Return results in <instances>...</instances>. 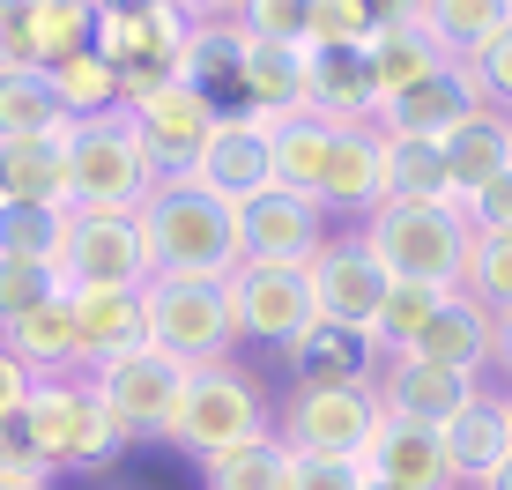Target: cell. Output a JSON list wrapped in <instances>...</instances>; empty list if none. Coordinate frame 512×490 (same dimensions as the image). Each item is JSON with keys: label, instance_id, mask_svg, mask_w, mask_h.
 <instances>
[{"label": "cell", "instance_id": "cell-50", "mask_svg": "<svg viewBox=\"0 0 512 490\" xmlns=\"http://www.w3.org/2000/svg\"><path fill=\"white\" fill-rule=\"evenodd\" d=\"M171 8H179L186 23H238L245 0H171Z\"/></svg>", "mask_w": 512, "mask_h": 490}, {"label": "cell", "instance_id": "cell-19", "mask_svg": "<svg viewBox=\"0 0 512 490\" xmlns=\"http://www.w3.org/2000/svg\"><path fill=\"white\" fill-rule=\"evenodd\" d=\"M364 476L394 483V490H461L453 476V453L438 424H409V416H386L372 453H364Z\"/></svg>", "mask_w": 512, "mask_h": 490}, {"label": "cell", "instance_id": "cell-7", "mask_svg": "<svg viewBox=\"0 0 512 490\" xmlns=\"http://www.w3.org/2000/svg\"><path fill=\"white\" fill-rule=\"evenodd\" d=\"M379 424V387H290V401L275 409V439L290 453H327V461H364Z\"/></svg>", "mask_w": 512, "mask_h": 490}, {"label": "cell", "instance_id": "cell-15", "mask_svg": "<svg viewBox=\"0 0 512 490\" xmlns=\"http://www.w3.org/2000/svg\"><path fill=\"white\" fill-rule=\"evenodd\" d=\"M245 223V260H275V268H312V253L334 238V216L312 194H282L268 186L260 201L238 208Z\"/></svg>", "mask_w": 512, "mask_h": 490}, {"label": "cell", "instance_id": "cell-31", "mask_svg": "<svg viewBox=\"0 0 512 490\" xmlns=\"http://www.w3.org/2000/svg\"><path fill=\"white\" fill-rule=\"evenodd\" d=\"M446 164H453L461 201L475 194V186H490V179L512 164V112H475L468 127H453V134H446Z\"/></svg>", "mask_w": 512, "mask_h": 490}, {"label": "cell", "instance_id": "cell-46", "mask_svg": "<svg viewBox=\"0 0 512 490\" xmlns=\"http://www.w3.org/2000/svg\"><path fill=\"white\" fill-rule=\"evenodd\" d=\"M475 82H483V97H490V112H512V30H498L483 52H475Z\"/></svg>", "mask_w": 512, "mask_h": 490}, {"label": "cell", "instance_id": "cell-21", "mask_svg": "<svg viewBox=\"0 0 512 490\" xmlns=\"http://www.w3.org/2000/svg\"><path fill=\"white\" fill-rule=\"evenodd\" d=\"M379 201H386V149H379V127H342V134H334V156H327V179H320V208H327V216L364 223Z\"/></svg>", "mask_w": 512, "mask_h": 490}, {"label": "cell", "instance_id": "cell-20", "mask_svg": "<svg viewBox=\"0 0 512 490\" xmlns=\"http://www.w3.org/2000/svg\"><path fill=\"white\" fill-rule=\"evenodd\" d=\"M0 342L30 364L38 379H90V349H82V320H75V297H45L38 312L0 327Z\"/></svg>", "mask_w": 512, "mask_h": 490}, {"label": "cell", "instance_id": "cell-47", "mask_svg": "<svg viewBox=\"0 0 512 490\" xmlns=\"http://www.w3.org/2000/svg\"><path fill=\"white\" fill-rule=\"evenodd\" d=\"M290 490H364V461H327V453H297Z\"/></svg>", "mask_w": 512, "mask_h": 490}, {"label": "cell", "instance_id": "cell-49", "mask_svg": "<svg viewBox=\"0 0 512 490\" xmlns=\"http://www.w3.org/2000/svg\"><path fill=\"white\" fill-rule=\"evenodd\" d=\"M30 387H38V372H30V364L15 357L8 342H0V424H8V416H23V409H30Z\"/></svg>", "mask_w": 512, "mask_h": 490}, {"label": "cell", "instance_id": "cell-2", "mask_svg": "<svg viewBox=\"0 0 512 490\" xmlns=\"http://www.w3.org/2000/svg\"><path fill=\"white\" fill-rule=\"evenodd\" d=\"M164 186V164L134 134L127 112L75 119L67 127V201L82 216H141V201Z\"/></svg>", "mask_w": 512, "mask_h": 490}, {"label": "cell", "instance_id": "cell-53", "mask_svg": "<svg viewBox=\"0 0 512 490\" xmlns=\"http://www.w3.org/2000/svg\"><path fill=\"white\" fill-rule=\"evenodd\" d=\"M97 8H141V0H97Z\"/></svg>", "mask_w": 512, "mask_h": 490}, {"label": "cell", "instance_id": "cell-25", "mask_svg": "<svg viewBox=\"0 0 512 490\" xmlns=\"http://www.w3.org/2000/svg\"><path fill=\"white\" fill-rule=\"evenodd\" d=\"M238 112H268V119H297V112H305V45L245 38V60H238Z\"/></svg>", "mask_w": 512, "mask_h": 490}, {"label": "cell", "instance_id": "cell-56", "mask_svg": "<svg viewBox=\"0 0 512 490\" xmlns=\"http://www.w3.org/2000/svg\"><path fill=\"white\" fill-rule=\"evenodd\" d=\"M0 490H8V483H0Z\"/></svg>", "mask_w": 512, "mask_h": 490}, {"label": "cell", "instance_id": "cell-26", "mask_svg": "<svg viewBox=\"0 0 512 490\" xmlns=\"http://www.w3.org/2000/svg\"><path fill=\"white\" fill-rule=\"evenodd\" d=\"M416 357L453 364V372H475V379H483L490 364H498V312L475 305L468 290H453V297H446V312L431 320V335L416 342Z\"/></svg>", "mask_w": 512, "mask_h": 490}, {"label": "cell", "instance_id": "cell-48", "mask_svg": "<svg viewBox=\"0 0 512 490\" xmlns=\"http://www.w3.org/2000/svg\"><path fill=\"white\" fill-rule=\"evenodd\" d=\"M15 67H38V45H30L23 0H0V75H15Z\"/></svg>", "mask_w": 512, "mask_h": 490}, {"label": "cell", "instance_id": "cell-52", "mask_svg": "<svg viewBox=\"0 0 512 490\" xmlns=\"http://www.w3.org/2000/svg\"><path fill=\"white\" fill-rule=\"evenodd\" d=\"M483 490H512V461H505V468H498V476H490Z\"/></svg>", "mask_w": 512, "mask_h": 490}, {"label": "cell", "instance_id": "cell-5", "mask_svg": "<svg viewBox=\"0 0 512 490\" xmlns=\"http://www.w3.org/2000/svg\"><path fill=\"white\" fill-rule=\"evenodd\" d=\"M149 349L193 364H216L238 349V312H231V275L201 283V275H156L149 283Z\"/></svg>", "mask_w": 512, "mask_h": 490}, {"label": "cell", "instance_id": "cell-4", "mask_svg": "<svg viewBox=\"0 0 512 490\" xmlns=\"http://www.w3.org/2000/svg\"><path fill=\"white\" fill-rule=\"evenodd\" d=\"M268 431H275L268 394H260L231 357H216V364H193V372H186L164 446H186L193 461H208V453H231L245 439H268Z\"/></svg>", "mask_w": 512, "mask_h": 490}, {"label": "cell", "instance_id": "cell-54", "mask_svg": "<svg viewBox=\"0 0 512 490\" xmlns=\"http://www.w3.org/2000/svg\"><path fill=\"white\" fill-rule=\"evenodd\" d=\"M364 490H394V483H379V476H364Z\"/></svg>", "mask_w": 512, "mask_h": 490}, {"label": "cell", "instance_id": "cell-27", "mask_svg": "<svg viewBox=\"0 0 512 490\" xmlns=\"http://www.w3.org/2000/svg\"><path fill=\"white\" fill-rule=\"evenodd\" d=\"M0 201L75 208V201H67V134H23V142H0Z\"/></svg>", "mask_w": 512, "mask_h": 490}, {"label": "cell", "instance_id": "cell-40", "mask_svg": "<svg viewBox=\"0 0 512 490\" xmlns=\"http://www.w3.org/2000/svg\"><path fill=\"white\" fill-rule=\"evenodd\" d=\"M461 290L475 297V305H490L498 320H512V238H475Z\"/></svg>", "mask_w": 512, "mask_h": 490}, {"label": "cell", "instance_id": "cell-9", "mask_svg": "<svg viewBox=\"0 0 512 490\" xmlns=\"http://www.w3.org/2000/svg\"><path fill=\"white\" fill-rule=\"evenodd\" d=\"M90 387H97V401H104V416L127 431V446H134V439H171V409H179L186 364L164 357V349H127V357L97 364Z\"/></svg>", "mask_w": 512, "mask_h": 490}, {"label": "cell", "instance_id": "cell-1", "mask_svg": "<svg viewBox=\"0 0 512 490\" xmlns=\"http://www.w3.org/2000/svg\"><path fill=\"white\" fill-rule=\"evenodd\" d=\"M141 238H149L156 275H201V283H223V275L245 268V223L231 201H216L208 186H193L186 171L164 179L149 201H141Z\"/></svg>", "mask_w": 512, "mask_h": 490}, {"label": "cell", "instance_id": "cell-16", "mask_svg": "<svg viewBox=\"0 0 512 490\" xmlns=\"http://www.w3.org/2000/svg\"><path fill=\"white\" fill-rule=\"evenodd\" d=\"M372 387H379V409L386 416H409V424H438V431H446L453 416L483 394V379L453 372V364H431V357H416V349H409V357H386L379 364Z\"/></svg>", "mask_w": 512, "mask_h": 490}, {"label": "cell", "instance_id": "cell-45", "mask_svg": "<svg viewBox=\"0 0 512 490\" xmlns=\"http://www.w3.org/2000/svg\"><path fill=\"white\" fill-rule=\"evenodd\" d=\"M461 216H468L475 238H512V164L490 186H475V194L461 201Z\"/></svg>", "mask_w": 512, "mask_h": 490}, {"label": "cell", "instance_id": "cell-32", "mask_svg": "<svg viewBox=\"0 0 512 490\" xmlns=\"http://www.w3.org/2000/svg\"><path fill=\"white\" fill-rule=\"evenodd\" d=\"M75 119L60 112L52 90V67H15L0 75V142H23V134H67Z\"/></svg>", "mask_w": 512, "mask_h": 490}, {"label": "cell", "instance_id": "cell-38", "mask_svg": "<svg viewBox=\"0 0 512 490\" xmlns=\"http://www.w3.org/2000/svg\"><path fill=\"white\" fill-rule=\"evenodd\" d=\"M67 216H75V208L0 201V253H8V260H45V268H60V245H67Z\"/></svg>", "mask_w": 512, "mask_h": 490}, {"label": "cell", "instance_id": "cell-22", "mask_svg": "<svg viewBox=\"0 0 512 490\" xmlns=\"http://www.w3.org/2000/svg\"><path fill=\"white\" fill-rule=\"evenodd\" d=\"M75 297V320H82V349H90V372L127 349H149V283L141 290H67Z\"/></svg>", "mask_w": 512, "mask_h": 490}, {"label": "cell", "instance_id": "cell-23", "mask_svg": "<svg viewBox=\"0 0 512 490\" xmlns=\"http://www.w3.org/2000/svg\"><path fill=\"white\" fill-rule=\"evenodd\" d=\"M446 453H453V476L461 490H483L498 468L512 461V416H505V394H475L461 416L446 424Z\"/></svg>", "mask_w": 512, "mask_h": 490}, {"label": "cell", "instance_id": "cell-33", "mask_svg": "<svg viewBox=\"0 0 512 490\" xmlns=\"http://www.w3.org/2000/svg\"><path fill=\"white\" fill-rule=\"evenodd\" d=\"M334 134H342V127H327V119H312V112H297V119L275 127V186H282V194H312V201H320Z\"/></svg>", "mask_w": 512, "mask_h": 490}, {"label": "cell", "instance_id": "cell-55", "mask_svg": "<svg viewBox=\"0 0 512 490\" xmlns=\"http://www.w3.org/2000/svg\"><path fill=\"white\" fill-rule=\"evenodd\" d=\"M505 416H512V387H505Z\"/></svg>", "mask_w": 512, "mask_h": 490}, {"label": "cell", "instance_id": "cell-3", "mask_svg": "<svg viewBox=\"0 0 512 490\" xmlns=\"http://www.w3.org/2000/svg\"><path fill=\"white\" fill-rule=\"evenodd\" d=\"M357 238L379 253L394 283H438V290H461L475 253V231L453 201H379L357 223Z\"/></svg>", "mask_w": 512, "mask_h": 490}, {"label": "cell", "instance_id": "cell-44", "mask_svg": "<svg viewBox=\"0 0 512 490\" xmlns=\"http://www.w3.org/2000/svg\"><path fill=\"white\" fill-rule=\"evenodd\" d=\"M379 15L372 0H312V52L320 45H372Z\"/></svg>", "mask_w": 512, "mask_h": 490}, {"label": "cell", "instance_id": "cell-42", "mask_svg": "<svg viewBox=\"0 0 512 490\" xmlns=\"http://www.w3.org/2000/svg\"><path fill=\"white\" fill-rule=\"evenodd\" d=\"M238 30L245 38H268V45H305L312 52V0H245Z\"/></svg>", "mask_w": 512, "mask_h": 490}, {"label": "cell", "instance_id": "cell-34", "mask_svg": "<svg viewBox=\"0 0 512 490\" xmlns=\"http://www.w3.org/2000/svg\"><path fill=\"white\" fill-rule=\"evenodd\" d=\"M446 297H453V290H438V283H394V290H386L372 335H364V342L379 349V364H386V357H409V349L431 335V320L446 312Z\"/></svg>", "mask_w": 512, "mask_h": 490}, {"label": "cell", "instance_id": "cell-17", "mask_svg": "<svg viewBox=\"0 0 512 490\" xmlns=\"http://www.w3.org/2000/svg\"><path fill=\"white\" fill-rule=\"evenodd\" d=\"M475 112H490V97H483V82H475V67L468 60H446L438 75H423L416 90H401L394 104L379 112V127H394V134H431V142H446L453 127H468Z\"/></svg>", "mask_w": 512, "mask_h": 490}, {"label": "cell", "instance_id": "cell-18", "mask_svg": "<svg viewBox=\"0 0 512 490\" xmlns=\"http://www.w3.org/2000/svg\"><path fill=\"white\" fill-rule=\"evenodd\" d=\"M305 112L327 127H379V90L364 45H320L305 52Z\"/></svg>", "mask_w": 512, "mask_h": 490}, {"label": "cell", "instance_id": "cell-13", "mask_svg": "<svg viewBox=\"0 0 512 490\" xmlns=\"http://www.w3.org/2000/svg\"><path fill=\"white\" fill-rule=\"evenodd\" d=\"M275 127H282V119H268V112H223L186 179L208 186V194L231 201V208L260 201L275 186Z\"/></svg>", "mask_w": 512, "mask_h": 490}, {"label": "cell", "instance_id": "cell-12", "mask_svg": "<svg viewBox=\"0 0 512 490\" xmlns=\"http://www.w3.org/2000/svg\"><path fill=\"white\" fill-rule=\"evenodd\" d=\"M305 283H312V305H320V320H327V327L372 335V320H379L386 290H394V275L379 268V253H372V245H364L357 231H334L320 253H312Z\"/></svg>", "mask_w": 512, "mask_h": 490}, {"label": "cell", "instance_id": "cell-11", "mask_svg": "<svg viewBox=\"0 0 512 490\" xmlns=\"http://www.w3.org/2000/svg\"><path fill=\"white\" fill-rule=\"evenodd\" d=\"M60 275L67 290H141L156 283L149 238H141V216H67V245H60Z\"/></svg>", "mask_w": 512, "mask_h": 490}, {"label": "cell", "instance_id": "cell-43", "mask_svg": "<svg viewBox=\"0 0 512 490\" xmlns=\"http://www.w3.org/2000/svg\"><path fill=\"white\" fill-rule=\"evenodd\" d=\"M52 476H60V468L45 461V446L30 439V424L8 416V424H0V483L8 490H52Z\"/></svg>", "mask_w": 512, "mask_h": 490}, {"label": "cell", "instance_id": "cell-39", "mask_svg": "<svg viewBox=\"0 0 512 490\" xmlns=\"http://www.w3.org/2000/svg\"><path fill=\"white\" fill-rule=\"evenodd\" d=\"M52 90H60V112H67V119L127 112V97H119V75L97 60V52H75V60H60V67H52Z\"/></svg>", "mask_w": 512, "mask_h": 490}, {"label": "cell", "instance_id": "cell-36", "mask_svg": "<svg viewBox=\"0 0 512 490\" xmlns=\"http://www.w3.org/2000/svg\"><path fill=\"white\" fill-rule=\"evenodd\" d=\"M290 461L297 453L275 439H245L231 453H208L201 461V490H290Z\"/></svg>", "mask_w": 512, "mask_h": 490}, {"label": "cell", "instance_id": "cell-30", "mask_svg": "<svg viewBox=\"0 0 512 490\" xmlns=\"http://www.w3.org/2000/svg\"><path fill=\"white\" fill-rule=\"evenodd\" d=\"M416 23L431 30L453 60H475L498 30H512V0H416Z\"/></svg>", "mask_w": 512, "mask_h": 490}, {"label": "cell", "instance_id": "cell-37", "mask_svg": "<svg viewBox=\"0 0 512 490\" xmlns=\"http://www.w3.org/2000/svg\"><path fill=\"white\" fill-rule=\"evenodd\" d=\"M238 60H245V30L238 23H193L179 52V82L208 90L223 104V90H238Z\"/></svg>", "mask_w": 512, "mask_h": 490}, {"label": "cell", "instance_id": "cell-51", "mask_svg": "<svg viewBox=\"0 0 512 490\" xmlns=\"http://www.w3.org/2000/svg\"><path fill=\"white\" fill-rule=\"evenodd\" d=\"M498 372H505V387H512V320H498Z\"/></svg>", "mask_w": 512, "mask_h": 490}, {"label": "cell", "instance_id": "cell-8", "mask_svg": "<svg viewBox=\"0 0 512 490\" xmlns=\"http://www.w3.org/2000/svg\"><path fill=\"white\" fill-rule=\"evenodd\" d=\"M186 15L171 0H141V8H104L97 15V60L119 75V97H141L156 82H179V52H186Z\"/></svg>", "mask_w": 512, "mask_h": 490}, {"label": "cell", "instance_id": "cell-6", "mask_svg": "<svg viewBox=\"0 0 512 490\" xmlns=\"http://www.w3.org/2000/svg\"><path fill=\"white\" fill-rule=\"evenodd\" d=\"M23 424H30V439L45 446L52 468H82V476H90V468H112V453L127 446V431L104 416L90 379H38Z\"/></svg>", "mask_w": 512, "mask_h": 490}, {"label": "cell", "instance_id": "cell-28", "mask_svg": "<svg viewBox=\"0 0 512 490\" xmlns=\"http://www.w3.org/2000/svg\"><path fill=\"white\" fill-rule=\"evenodd\" d=\"M364 60H372V90H379V112H386V104H394L401 90H416L423 75H438V67H446L453 52L438 45L431 30L416 23V15H409V23H386L379 38L364 45Z\"/></svg>", "mask_w": 512, "mask_h": 490}, {"label": "cell", "instance_id": "cell-14", "mask_svg": "<svg viewBox=\"0 0 512 490\" xmlns=\"http://www.w3.org/2000/svg\"><path fill=\"white\" fill-rule=\"evenodd\" d=\"M127 119H134L141 142H149V156L164 164V179H179V171H193V156L208 149L223 104L208 90H193V82H156V90H141L127 104Z\"/></svg>", "mask_w": 512, "mask_h": 490}, {"label": "cell", "instance_id": "cell-10", "mask_svg": "<svg viewBox=\"0 0 512 490\" xmlns=\"http://www.w3.org/2000/svg\"><path fill=\"white\" fill-rule=\"evenodd\" d=\"M231 312H238V342H260V349H275V357L320 327L305 268H275V260H245L231 275Z\"/></svg>", "mask_w": 512, "mask_h": 490}, {"label": "cell", "instance_id": "cell-35", "mask_svg": "<svg viewBox=\"0 0 512 490\" xmlns=\"http://www.w3.org/2000/svg\"><path fill=\"white\" fill-rule=\"evenodd\" d=\"M30 15V45H38V67H60L75 52H97V0H23Z\"/></svg>", "mask_w": 512, "mask_h": 490}, {"label": "cell", "instance_id": "cell-24", "mask_svg": "<svg viewBox=\"0 0 512 490\" xmlns=\"http://www.w3.org/2000/svg\"><path fill=\"white\" fill-rule=\"evenodd\" d=\"M282 364H290V387H372L379 379V349L364 335H349V327H312L305 342L282 349Z\"/></svg>", "mask_w": 512, "mask_h": 490}, {"label": "cell", "instance_id": "cell-41", "mask_svg": "<svg viewBox=\"0 0 512 490\" xmlns=\"http://www.w3.org/2000/svg\"><path fill=\"white\" fill-rule=\"evenodd\" d=\"M60 290H67L60 268H45V260H8V253H0V327L23 320V312H38L45 297H60Z\"/></svg>", "mask_w": 512, "mask_h": 490}, {"label": "cell", "instance_id": "cell-29", "mask_svg": "<svg viewBox=\"0 0 512 490\" xmlns=\"http://www.w3.org/2000/svg\"><path fill=\"white\" fill-rule=\"evenodd\" d=\"M379 149H386V201H453V208H461V186H453L446 142L379 127Z\"/></svg>", "mask_w": 512, "mask_h": 490}]
</instances>
